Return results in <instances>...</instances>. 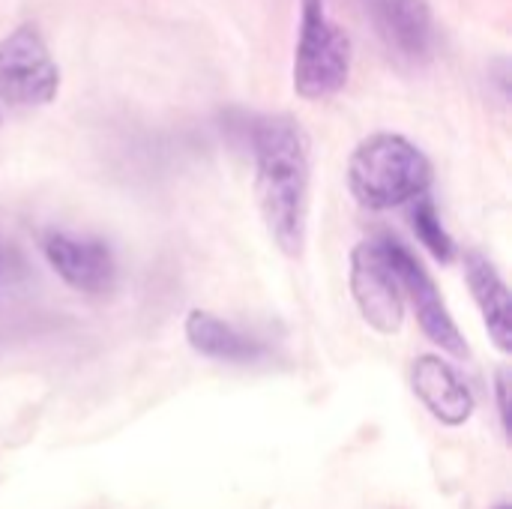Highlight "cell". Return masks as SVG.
Masks as SVG:
<instances>
[{
  "mask_svg": "<svg viewBox=\"0 0 512 509\" xmlns=\"http://www.w3.org/2000/svg\"><path fill=\"white\" fill-rule=\"evenodd\" d=\"M255 192L270 240L285 258H300L306 249L309 219V138L294 117L273 114L252 126Z\"/></svg>",
  "mask_w": 512,
  "mask_h": 509,
  "instance_id": "cell-1",
  "label": "cell"
},
{
  "mask_svg": "<svg viewBox=\"0 0 512 509\" xmlns=\"http://www.w3.org/2000/svg\"><path fill=\"white\" fill-rule=\"evenodd\" d=\"M432 186V162L405 135L378 132L357 144L348 162V189L366 210H390L423 198Z\"/></svg>",
  "mask_w": 512,
  "mask_h": 509,
  "instance_id": "cell-2",
  "label": "cell"
},
{
  "mask_svg": "<svg viewBox=\"0 0 512 509\" xmlns=\"http://www.w3.org/2000/svg\"><path fill=\"white\" fill-rule=\"evenodd\" d=\"M351 75V39L330 21L324 0H303L300 39L294 51V90L303 99L336 96Z\"/></svg>",
  "mask_w": 512,
  "mask_h": 509,
  "instance_id": "cell-3",
  "label": "cell"
},
{
  "mask_svg": "<svg viewBox=\"0 0 512 509\" xmlns=\"http://www.w3.org/2000/svg\"><path fill=\"white\" fill-rule=\"evenodd\" d=\"M60 69L33 24L0 39V99L15 108H39L57 96Z\"/></svg>",
  "mask_w": 512,
  "mask_h": 509,
  "instance_id": "cell-4",
  "label": "cell"
},
{
  "mask_svg": "<svg viewBox=\"0 0 512 509\" xmlns=\"http://www.w3.org/2000/svg\"><path fill=\"white\" fill-rule=\"evenodd\" d=\"M348 279L363 321L381 336H396L405 324V294L381 240H363L354 246Z\"/></svg>",
  "mask_w": 512,
  "mask_h": 509,
  "instance_id": "cell-5",
  "label": "cell"
},
{
  "mask_svg": "<svg viewBox=\"0 0 512 509\" xmlns=\"http://www.w3.org/2000/svg\"><path fill=\"white\" fill-rule=\"evenodd\" d=\"M381 243H384V252L390 258V267L399 276L405 300L414 306L417 324L426 333V339L435 342L438 348H444L453 357H468L471 354L468 342H465L462 330L456 327V321H453V315H450V309H447L435 279L426 273V267L399 240H381Z\"/></svg>",
  "mask_w": 512,
  "mask_h": 509,
  "instance_id": "cell-6",
  "label": "cell"
},
{
  "mask_svg": "<svg viewBox=\"0 0 512 509\" xmlns=\"http://www.w3.org/2000/svg\"><path fill=\"white\" fill-rule=\"evenodd\" d=\"M42 255L48 267L81 294H105L114 288L117 264L111 249L96 237H78L51 231L42 237Z\"/></svg>",
  "mask_w": 512,
  "mask_h": 509,
  "instance_id": "cell-7",
  "label": "cell"
},
{
  "mask_svg": "<svg viewBox=\"0 0 512 509\" xmlns=\"http://www.w3.org/2000/svg\"><path fill=\"white\" fill-rule=\"evenodd\" d=\"M411 384H414L417 399L444 426H462L471 420L474 396L468 384L462 381V375L441 357H432V354L417 357L411 369Z\"/></svg>",
  "mask_w": 512,
  "mask_h": 509,
  "instance_id": "cell-8",
  "label": "cell"
},
{
  "mask_svg": "<svg viewBox=\"0 0 512 509\" xmlns=\"http://www.w3.org/2000/svg\"><path fill=\"white\" fill-rule=\"evenodd\" d=\"M465 282L474 294V303L483 315V324L489 330V339L501 354L512 351V306L510 288L495 270V264L480 252H465Z\"/></svg>",
  "mask_w": 512,
  "mask_h": 509,
  "instance_id": "cell-9",
  "label": "cell"
},
{
  "mask_svg": "<svg viewBox=\"0 0 512 509\" xmlns=\"http://www.w3.org/2000/svg\"><path fill=\"white\" fill-rule=\"evenodd\" d=\"M381 36L408 60H426L435 45V21L426 0H375Z\"/></svg>",
  "mask_w": 512,
  "mask_h": 509,
  "instance_id": "cell-10",
  "label": "cell"
},
{
  "mask_svg": "<svg viewBox=\"0 0 512 509\" xmlns=\"http://www.w3.org/2000/svg\"><path fill=\"white\" fill-rule=\"evenodd\" d=\"M186 342L195 354L219 363H255L264 354V345L246 333H240L234 324L216 318L207 309H192L183 324Z\"/></svg>",
  "mask_w": 512,
  "mask_h": 509,
  "instance_id": "cell-11",
  "label": "cell"
},
{
  "mask_svg": "<svg viewBox=\"0 0 512 509\" xmlns=\"http://www.w3.org/2000/svg\"><path fill=\"white\" fill-rule=\"evenodd\" d=\"M411 222H414V234L420 237V243L441 261V264H447V261H453V255H456V243H453V237L444 231V225H441V216H438V210H435V204H432V198H417V204H414V213H411Z\"/></svg>",
  "mask_w": 512,
  "mask_h": 509,
  "instance_id": "cell-12",
  "label": "cell"
},
{
  "mask_svg": "<svg viewBox=\"0 0 512 509\" xmlns=\"http://www.w3.org/2000/svg\"><path fill=\"white\" fill-rule=\"evenodd\" d=\"M498 408H501V423H504V432H510V405H507V390H510V372L501 369L498 372Z\"/></svg>",
  "mask_w": 512,
  "mask_h": 509,
  "instance_id": "cell-13",
  "label": "cell"
},
{
  "mask_svg": "<svg viewBox=\"0 0 512 509\" xmlns=\"http://www.w3.org/2000/svg\"><path fill=\"white\" fill-rule=\"evenodd\" d=\"M498 509H510V507H498Z\"/></svg>",
  "mask_w": 512,
  "mask_h": 509,
  "instance_id": "cell-14",
  "label": "cell"
}]
</instances>
